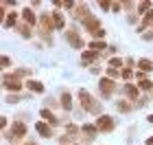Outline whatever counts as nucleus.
I'll use <instances>...</instances> for the list:
<instances>
[{
  "instance_id": "1",
  "label": "nucleus",
  "mask_w": 153,
  "mask_h": 145,
  "mask_svg": "<svg viewBox=\"0 0 153 145\" xmlns=\"http://www.w3.org/2000/svg\"><path fill=\"white\" fill-rule=\"evenodd\" d=\"M53 31H55V24H53V16L48 11H42L39 13V22H37V35L44 40V44L53 46L55 40H53Z\"/></svg>"
},
{
  "instance_id": "2",
  "label": "nucleus",
  "mask_w": 153,
  "mask_h": 145,
  "mask_svg": "<svg viewBox=\"0 0 153 145\" xmlns=\"http://www.w3.org/2000/svg\"><path fill=\"white\" fill-rule=\"evenodd\" d=\"M79 103H81V108L85 110V112H92V114H99L101 112V103L96 101L85 88H81V90H79Z\"/></svg>"
},
{
  "instance_id": "3",
  "label": "nucleus",
  "mask_w": 153,
  "mask_h": 145,
  "mask_svg": "<svg viewBox=\"0 0 153 145\" xmlns=\"http://www.w3.org/2000/svg\"><path fill=\"white\" fill-rule=\"evenodd\" d=\"M64 40H66L72 48H83V46H88L85 42H83V38H81V26H76V24H70V26L64 31Z\"/></svg>"
},
{
  "instance_id": "4",
  "label": "nucleus",
  "mask_w": 153,
  "mask_h": 145,
  "mask_svg": "<svg viewBox=\"0 0 153 145\" xmlns=\"http://www.w3.org/2000/svg\"><path fill=\"white\" fill-rule=\"evenodd\" d=\"M116 81L114 79H107V77H103L101 81H99V92H101V97L103 99H109L114 92H116Z\"/></svg>"
},
{
  "instance_id": "5",
  "label": "nucleus",
  "mask_w": 153,
  "mask_h": 145,
  "mask_svg": "<svg viewBox=\"0 0 153 145\" xmlns=\"http://www.w3.org/2000/svg\"><path fill=\"white\" fill-rule=\"evenodd\" d=\"M26 136V125L24 123H13V128L9 132H4V139L7 141H22Z\"/></svg>"
},
{
  "instance_id": "6",
  "label": "nucleus",
  "mask_w": 153,
  "mask_h": 145,
  "mask_svg": "<svg viewBox=\"0 0 153 145\" xmlns=\"http://www.w3.org/2000/svg\"><path fill=\"white\" fill-rule=\"evenodd\" d=\"M96 128H99V132H114V128H116V121L112 119L109 114H99V119H96Z\"/></svg>"
},
{
  "instance_id": "7",
  "label": "nucleus",
  "mask_w": 153,
  "mask_h": 145,
  "mask_svg": "<svg viewBox=\"0 0 153 145\" xmlns=\"http://www.w3.org/2000/svg\"><path fill=\"white\" fill-rule=\"evenodd\" d=\"M72 20H79V22H83V20H88L90 16H92V11H90V5L88 2H76L74 11L70 13Z\"/></svg>"
},
{
  "instance_id": "8",
  "label": "nucleus",
  "mask_w": 153,
  "mask_h": 145,
  "mask_svg": "<svg viewBox=\"0 0 153 145\" xmlns=\"http://www.w3.org/2000/svg\"><path fill=\"white\" fill-rule=\"evenodd\" d=\"M81 24H83V29H85V33H90V35H94L99 29H103V26H101V20L96 18V16H90L88 20H83Z\"/></svg>"
},
{
  "instance_id": "9",
  "label": "nucleus",
  "mask_w": 153,
  "mask_h": 145,
  "mask_svg": "<svg viewBox=\"0 0 153 145\" xmlns=\"http://www.w3.org/2000/svg\"><path fill=\"white\" fill-rule=\"evenodd\" d=\"M120 92L125 95V99H129V101H138V97H140V88L138 86H134V84H125L123 88H120Z\"/></svg>"
},
{
  "instance_id": "10",
  "label": "nucleus",
  "mask_w": 153,
  "mask_h": 145,
  "mask_svg": "<svg viewBox=\"0 0 153 145\" xmlns=\"http://www.w3.org/2000/svg\"><path fill=\"white\" fill-rule=\"evenodd\" d=\"M51 16H53L55 31H66V29H68V26H66V18H64V11L55 9V11H51Z\"/></svg>"
},
{
  "instance_id": "11",
  "label": "nucleus",
  "mask_w": 153,
  "mask_h": 145,
  "mask_svg": "<svg viewBox=\"0 0 153 145\" xmlns=\"http://www.w3.org/2000/svg\"><path fill=\"white\" fill-rule=\"evenodd\" d=\"M22 20L29 26H37V22H39V16H35V11H33V7H24L22 9Z\"/></svg>"
},
{
  "instance_id": "12",
  "label": "nucleus",
  "mask_w": 153,
  "mask_h": 145,
  "mask_svg": "<svg viewBox=\"0 0 153 145\" xmlns=\"http://www.w3.org/2000/svg\"><path fill=\"white\" fill-rule=\"evenodd\" d=\"M103 57V53H96V51H83L81 53V66H90L92 62H96V59H101Z\"/></svg>"
},
{
  "instance_id": "13",
  "label": "nucleus",
  "mask_w": 153,
  "mask_h": 145,
  "mask_svg": "<svg viewBox=\"0 0 153 145\" xmlns=\"http://www.w3.org/2000/svg\"><path fill=\"white\" fill-rule=\"evenodd\" d=\"M96 134H99V128L92 125V123H85V125H81V136H83L85 141H92Z\"/></svg>"
},
{
  "instance_id": "14",
  "label": "nucleus",
  "mask_w": 153,
  "mask_h": 145,
  "mask_svg": "<svg viewBox=\"0 0 153 145\" xmlns=\"http://www.w3.org/2000/svg\"><path fill=\"white\" fill-rule=\"evenodd\" d=\"M2 26H4V29H16V26H18V11L16 9H11L9 13H7Z\"/></svg>"
},
{
  "instance_id": "15",
  "label": "nucleus",
  "mask_w": 153,
  "mask_h": 145,
  "mask_svg": "<svg viewBox=\"0 0 153 145\" xmlns=\"http://www.w3.org/2000/svg\"><path fill=\"white\" fill-rule=\"evenodd\" d=\"M35 130L39 132L42 139H51V136H53V125H48L46 121H39L37 125H35Z\"/></svg>"
},
{
  "instance_id": "16",
  "label": "nucleus",
  "mask_w": 153,
  "mask_h": 145,
  "mask_svg": "<svg viewBox=\"0 0 153 145\" xmlns=\"http://www.w3.org/2000/svg\"><path fill=\"white\" fill-rule=\"evenodd\" d=\"M16 31L22 35L24 40H31L33 38V26H29L26 22H18V26H16Z\"/></svg>"
},
{
  "instance_id": "17",
  "label": "nucleus",
  "mask_w": 153,
  "mask_h": 145,
  "mask_svg": "<svg viewBox=\"0 0 153 145\" xmlns=\"http://www.w3.org/2000/svg\"><path fill=\"white\" fill-rule=\"evenodd\" d=\"M88 48H90V51H96V53H103V51L109 48V46H107L105 40H90V42H88Z\"/></svg>"
},
{
  "instance_id": "18",
  "label": "nucleus",
  "mask_w": 153,
  "mask_h": 145,
  "mask_svg": "<svg viewBox=\"0 0 153 145\" xmlns=\"http://www.w3.org/2000/svg\"><path fill=\"white\" fill-rule=\"evenodd\" d=\"M134 108H136V103H131L129 99H118L116 101V110L118 112H131Z\"/></svg>"
},
{
  "instance_id": "19",
  "label": "nucleus",
  "mask_w": 153,
  "mask_h": 145,
  "mask_svg": "<svg viewBox=\"0 0 153 145\" xmlns=\"http://www.w3.org/2000/svg\"><path fill=\"white\" fill-rule=\"evenodd\" d=\"M153 9V2H149V0H144V2H138V7H136V13L138 16H147V13Z\"/></svg>"
},
{
  "instance_id": "20",
  "label": "nucleus",
  "mask_w": 153,
  "mask_h": 145,
  "mask_svg": "<svg viewBox=\"0 0 153 145\" xmlns=\"http://www.w3.org/2000/svg\"><path fill=\"white\" fill-rule=\"evenodd\" d=\"M26 88H29L31 92H37V95L44 92V84H42V81H35V79H29V81H26Z\"/></svg>"
},
{
  "instance_id": "21",
  "label": "nucleus",
  "mask_w": 153,
  "mask_h": 145,
  "mask_svg": "<svg viewBox=\"0 0 153 145\" xmlns=\"http://www.w3.org/2000/svg\"><path fill=\"white\" fill-rule=\"evenodd\" d=\"M138 68H140V73H151L153 71V62L142 57V59H138Z\"/></svg>"
},
{
  "instance_id": "22",
  "label": "nucleus",
  "mask_w": 153,
  "mask_h": 145,
  "mask_svg": "<svg viewBox=\"0 0 153 145\" xmlns=\"http://www.w3.org/2000/svg\"><path fill=\"white\" fill-rule=\"evenodd\" d=\"M59 103H61V108H64V110H72V95L70 92H64Z\"/></svg>"
},
{
  "instance_id": "23",
  "label": "nucleus",
  "mask_w": 153,
  "mask_h": 145,
  "mask_svg": "<svg viewBox=\"0 0 153 145\" xmlns=\"http://www.w3.org/2000/svg\"><path fill=\"white\" fill-rule=\"evenodd\" d=\"M120 77H123V79H127V84H131V79L136 77V73L131 71V68H123V71H120Z\"/></svg>"
},
{
  "instance_id": "24",
  "label": "nucleus",
  "mask_w": 153,
  "mask_h": 145,
  "mask_svg": "<svg viewBox=\"0 0 153 145\" xmlns=\"http://www.w3.org/2000/svg\"><path fill=\"white\" fill-rule=\"evenodd\" d=\"M123 64H125V59H120V57H112L109 59V68H120L123 71Z\"/></svg>"
},
{
  "instance_id": "25",
  "label": "nucleus",
  "mask_w": 153,
  "mask_h": 145,
  "mask_svg": "<svg viewBox=\"0 0 153 145\" xmlns=\"http://www.w3.org/2000/svg\"><path fill=\"white\" fill-rule=\"evenodd\" d=\"M138 88H140V90H153V81H151V79L138 81Z\"/></svg>"
},
{
  "instance_id": "26",
  "label": "nucleus",
  "mask_w": 153,
  "mask_h": 145,
  "mask_svg": "<svg viewBox=\"0 0 153 145\" xmlns=\"http://www.w3.org/2000/svg\"><path fill=\"white\" fill-rule=\"evenodd\" d=\"M107 77L109 79H118L120 77V71H118V68H107Z\"/></svg>"
},
{
  "instance_id": "27",
  "label": "nucleus",
  "mask_w": 153,
  "mask_h": 145,
  "mask_svg": "<svg viewBox=\"0 0 153 145\" xmlns=\"http://www.w3.org/2000/svg\"><path fill=\"white\" fill-rule=\"evenodd\" d=\"M74 7H76V2H72V0H66V2H64V11H74Z\"/></svg>"
},
{
  "instance_id": "28",
  "label": "nucleus",
  "mask_w": 153,
  "mask_h": 145,
  "mask_svg": "<svg viewBox=\"0 0 153 145\" xmlns=\"http://www.w3.org/2000/svg\"><path fill=\"white\" fill-rule=\"evenodd\" d=\"M20 99H22V95H9L4 101H7V103H18Z\"/></svg>"
},
{
  "instance_id": "29",
  "label": "nucleus",
  "mask_w": 153,
  "mask_h": 145,
  "mask_svg": "<svg viewBox=\"0 0 153 145\" xmlns=\"http://www.w3.org/2000/svg\"><path fill=\"white\" fill-rule=\"evenodd\" d=\"M138 18H140V16H138L136 11H131V13H127V22H129V24H136V20H138Z\"/></svg>"
},
{
  "instance_id": "30",
  "label": "nucleus",
  "mask_w": 153,
  "mask_h": 145,
  "mask_svg": "<svg viewBox=\"0 0 153 145\" xmlns=\"http://www.w3.org/2000/svg\"><path fill=\"white\" fill-rule=\"evenodd\" d=\"M99 7H101L103 11H112V2H107V0H101V2H99Z\"/></svg>"
},
{
  "instance_id": "31",
  "label": "nucleus",
  "mask_w": 153,
  "mask_h": 145,
  "mask_svg": "<svg viewBox=\"0 0 153 145\" xmlns=\"http://www.w3.org/2000/svg\"><path fill=\"white\" fill-rule=\"evenodd\" d=\"M0 64H2V68H9L11 66V57L9 55H2V62H0Z\"/></svg>"
},
{
  "instance_id": "32",
  "label": "nucleus",
  "mask_w": 153,
  "mask_h": 145,
  "mask_svg": "<svg viewBox=\"0 0 153 145\" xmlns=\"http://www.w3.org/2000/svg\"><path fill=\"white\" fill-rule=\"evenodd\" d=\"M112 11L114 13H120L123 11V2H112Z\"/></svg>"
},
{
  "instance_id": "33",
  "label": "nucleus",
  "mask_w": 153,
  "mask_h": 145,
  "mask_svg": "<svg viewBox=\"0 0 153 145\" xmlns=\"http://www.w3.org/2000/svg\"><path fill=\"white\" fill-rule=\"evenodd\" d=\"M61 103H57L55 99H46V108H59Z\"/></svg>"
},
{
  "instance_id": "34",
  "label": "nucleus",
  "mask_w": 153,
  "mask_h": 145,
  "mask_svg": "<svg viewBox=\"0 0 153 145\" xmlns=\"http://www.w3.org/2000/svg\"><path fill=\"white\" fill-rule=\"evenodd\" d=\"M142 40H147V42H153V29H149L147 33L142 35Z\"/></svg>"
},
{
  "instance_id": "35",
  "label": "nucleus",
  "mask_w": 153,
  "mask_h": 145,
  "mask_svg": "<svg viewBox=\"0 0 153 145\" xmlns=\"http://www.w3.org/2000/svg\"><path fill=\"white\" fill-rule=\"evenodd\" d=\"M90 73H92V75H99V73H101V66H92V68H90Z\"/></svg>"
},
{
  "instance_id": "36",
  "label": "nucleus",
  "mask_w": 153,
  "mask_h": 145,
  "mask_svg": "<svg viewBox=\"0 0 153 145\" xmlns=\"http://www.w3.org/2000/svg\"><path fill=\"white\" fill-rule=\"evenodd\" d=\"M149 123H153V114H151V116H149Z\"/></svg>"
}]
</instances>
